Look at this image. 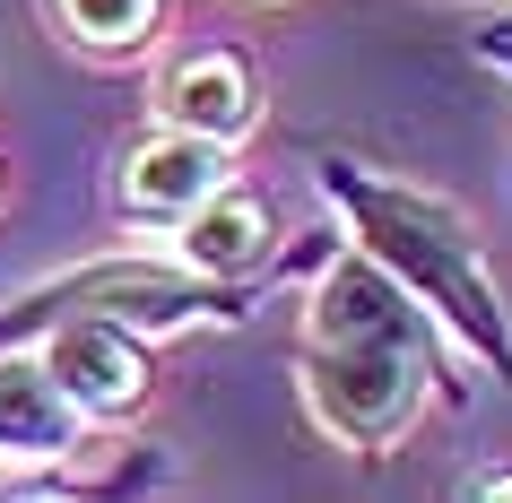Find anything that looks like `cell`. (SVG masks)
I'll list each match as a JSON object with an SVG mask.
<instances>
[{"instance_id": "10", "label": "cell", "mask_w": 512, "mask_h": 503, "mask_svg": "<svg viewBox=\"0 0 512 503\" xmlns=\"http://www.w3.org/2000/svg\"><path fill=\"white\" fill-rule=\"evenodd\" d=\"M469 44H478V61H486V70H504V79H512V9L478 18V35H469Z\"/></svg>"}, {"instance_id": "8", "label": "cell", "mask_w": 512, "mask_h": 503, "mask_svg": "<svg viewBox=\"0 0 512 503\" xmlns=\"http://www.w3.org/2000/svg\"><path fill=\"white\" fill-rule=\"evenodd\" d=\"M165 243H174L191 269H217V278H235V269H261V261H270V209H261V200H252V191L226 174V183H217V191H209V200H200V209H191Z\"/></svg>"}, {"instance_id": "7", "label": "cell", "mask_w": 512, "mask_h": 503, "mask_svg": "<svg viewBox=\"0 0 512 503\" xmlns=\"http://www.w3.org/2000/svg\"><path fill=\"white\" fill-rule=\"evenodd\" d=\"M157 122L200 131V139H226V148L252 139V122H261V79H252V61L226 53V44L183 53V61L157 79Z\"/></svg>"}, {"instance_id": "12", "label": "cell", "mask_w": 512, "mask_h": 503, "mask_svg": "<svg viewBox=\"0 0 512 503\" xmlns=\"http://www.w3.org/2000/svg\"><path fill=\"white\" fill-rule=\"evenodd\" d=\"M0 191H9V165H0Z\"/></svg>"}, {"instance_id": "6", "label": "cell", "mask_w": 512, "mask_h": 503, "mask_svg": "<svg viewBox=\"0 0 512 503\" xmlns=\"http://www.w3.org/2000/svg\"><path fill=\"white\" fill-rule=\"evenodd\" d=\"M87 417L53 391V373L35 347H0V469H53L79 460Z\"/></svg>"}, {"instance_id": "1", "label": "cell", "mask_w": 512, "mask_h": 503, "mask_svg": "<svg viewBox=\"0 0 512 503\" xmlns=\"http://www.w3.org/2000/svg\"><path fill=\"white\" fill-rule=\"evenodd\" d=\"M304 408L339 451L382 460L408 443V425L426 417L443 382V339H434L426 304L382 278L365 252H330L313 261V304H304V347H296Z\"/></svg>"}, {"instance_id": "2", "label": "cell", "mask_w": 512, "mask_h": 503, "mask_svg": "<svg viewBox=\"0 0 512 503\" xmlns=\"http://www.w3.org/2000/svg\"><path fill=\"white\" fill-rule=\"evenodd\" d=\"M322 200L348 217V243L382 278H400L417 304H426L434 330H452L469 356H478L486 382H504L512 391V313L495 278H486V252H478V226L443 200V191L408 183V174H374V165H356L330 148L322 165Z\"/></svg>"}, {"instance_id": "3", "label": "cell", "mask_w": 512, "mask_h": 503, "mask_svg": "<svg viewBox=\"0 0 512 503\" xmlns=\"http://www.w3.org/2000/svg\"><path fill=\"white\" fill-rule=\"evenodd\" d=\"M339 243L330 235H296L287 252H270L261 269H191L183 252H105V261H79V269H53L35 278L27 295L0 304V347H27L44 321L61 313H105L139 339H165V330H243L252 313H270V295L287 278H304L313 261H330Z\"/></svg>"}, {"instance_id": "9", "label": "cell", "mask_w": 512, "mask_h": 503, "mask_svg": "<svg viewBox=\"0 0 512 503\" xmlns=\"http://www.w3.org/2000/svg\"><path fill=\"white\" fill-rule=\"evenodd\" d=\"M53 27L70 35L79 53L122 61V53H148V44H157L165 0H53Z\"/></svg>"}, {"instance_id": "11", "label": "cell", "mask_w": 512, "mask_h": 503, "mask_svg": "<svg viewBox=\"0 0 512 503\" xmlns=\"http://www.w3.org/2000/svg\"><path fill=\"white\" fill-rule=\"evenodd\" d=\"M460 495H469V503H512V460H495V469H469V477H460Z\"/></svg>"}, {"instance_id": "5", "label": "cell", "mask_w": 512, "mask_h": 503, "mask_svg": "<svg viewBox=\"0 0 512 503\" xmlns=\"http://www.w3.org/2000/svg\"><path fill=\"white\" fill-rule=\"evenodd\" d=\"M235 174V148L226 139H200V131H174V122H157V131L139 139L131 157H122V183H113V200H122V217L131 226H157V235H174L200 200H209L217 183Z\"/></svg>"}, {"instance_id": "4", "label": "cell", "mask_w": 512, "mask_h": 503, "mask_svg": "<svg viewBox=\"0 0 512 503\" xmlns=\"http://www.w3.org/2000/svg\"><path fill=\"white\" fill-rule=\"evenodd\" d=\"M27 347L44 356L53 391L70 399L87 425H131L139 408H148V391H157L148 339L122 330V321H105V313H61V321H44Z\"/></svg>"}]
</instances>
